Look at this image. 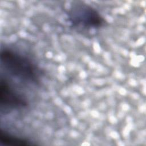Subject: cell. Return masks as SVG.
Returning <instances> with one entry per match:
<instances>
[{
    "instance_id": "obj_1",
    "label": "cell",
    "mask_w": 146,
    "mask_h": 146,
    "mask_svg": "<svg viewBox=\"0 0 146 146\" xmlns=\"http://www.w3.org/2000/svg\"><path fill=\"white\" fill-rule=\"evenodd\" d=\"M2 67L9 74L29 83H36L39 78V71L36 65L26 56L10 49L1 52Z\"/></svg>"
},
{
    "instance_id": "obj_2",
    "label": "cell",
    "mask_w": 146,
    "mask_h": 146,
    "mask_svg": "<svg viewBox=\"0 0 146 146\" xmlns=\"http://www.w3.org/2000/svg\"><path fill=\"white\" fill-rule=\"evenodd\" d=\"M67 15L69 22L74 27L94 29L103 26L105 23L104 19L98 11L81 2L72 5Z\"/></svg>"
},
{
    "instance_id": "obj_3",
    "label": "cell",
    "mask_w": 146,
    "mask_h": 146,
    "mask_svg": "<svg viewBox=\"0 0 146 146\" xmlns=\"http://www.w3.org/2000/svg\"><path fill=\"white\" fill-rule=\"evenodd\" d=\"M0 100L1 108L5 110L18 109L27 106L26 100L3 79H1V82Z\"/></svg>"
},
{
    "instance_id": "obj_4",
    "label": "cell",
    "mask_w": 146,
    "mask_h": 146,
    "mask_svg": "<svg viewBox=\"0 0 146 146\" xmlns=\"http://www.w3.org/2000/svg\"><path fill=\"white\" fill-rule=\"evenodd\" d=\"M0 139L1 143H3L5 145H6L26 146L31 145V144H30L29 142H27V141L26 140L14 137L5 132H1Z\"/></svg>"
}]
</instances>
